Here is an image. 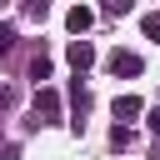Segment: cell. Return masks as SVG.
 <instances>
[{"label":"cell","mask_w":160,"mask_h":160,"mask_svg":"<svg viewBox=\"0 0 160 160\" xmlns=\"http://www.w3.org/2000/svg\"><path fill=\"white\" fill-rule=\"evenodd\" d=\"M105 70H110V75H140V70H145V60H140L135 50H110Z\"/></svg>","instance_id":"1"},{"label":"cell","mask_w":160,"mask_h":160,"mask_svg":"<svg viewBox=\"0 0 160 160\" xmlns=\"http://www.w3.org/2000/svg\"><path fill=\"white\" fill-rule=\"evenodd\" d=\"M35 115H40V120H60V90L40 85V90H35Z\"/></svg>","instance_id":"2"},{"label":"cell","mask_w":160,"mask_h":160,"mask_svg":"<svg viewBox=\"0 0 160 160\" xmlns=\"http://www.w3.org/2000/svg\"><path fill=\"white\" fill-rule=\"evenodd\" d=\"M65 55H70V65H75V70H90V65H95V45H90V40H70V50H65Z\"/></svg>","instance_id":"3"},{"label":"cell","mask_w":160,"mask_h":160,"mask_svg":"<svg viewBox=\"0 0 160 160\" xmlns=\"http://www.w3.org/2000/svg\"><path fill=\"white\" fill-rule=\"evenodd\" d=\"M65 25H70L75 35H85V30L95 25V10H90V5H75V10H65Z\"/></svg>","instance_id":"4"},{"label":"cell","mask_w":160,"mask_h":160,"mask_svg":"<svg viewBox=\"0 0 160 160\" xmlns=\"http://www.w3.org/2000/svg\"><path fill=\"white\" fill-rule=\"evenodd\" d=\"M140 110H145V105H140V95H120V100H115V120H135Z\"/></svg>","instance_id":"5"},{"label":"cell","mask_w":160,"mask_h":160,"mask_svg":"<svg viewBox=\"0 0 160 160\" xmlns=\"http://www.w3.org/2000/svg\"><path fill=\"white\" fill-rule=\"evenodd\" d=\"M140 25H145V40H160V10H150Z\"/></svg>","instance_id":"6"},{"label":"cell","mask_w":160,"mask_h":160,"mask_svg":"<svg viewBox=\"0 0 160 160\" xmlns=\"http://www.w3.org/2000/svg\"><path fill=\"white\" fill-rule=\"evenodd\" d=\"M30 75H35V80H50V60L35 55V60H30Z\"/></svg>","instance_id":"7"},{"label":"cell","mask_w":160,"mask_h":160,"mask_svg":"<svg viewBox=\"0 0 160 160\" xmlns=\"http://www.w3.org/2000/svg\"><path fill=\"white\" fill-rule=\"evenodd\" d=\"M10 45H15V25H0V55H10Z\"/></svg>","instance_id":"8"},{"label":"cell","mask_w":160,"mask_h":160,"mask_svg":"<svg viewBox=\"0 0 160 160\" xmlns=\"http://www.w3.org/2000/svg\"><path fill=\"white\" fill-rule=\"evenodd\" d=\"M150 130H155V135H160V105H155V110H150Z\"/></svg>","instance_id":"9"},{"label":"cell","mask_w":160,"mask_h":160,"mask_svg":"<svg viewBox=\"0 0 160 160\" xmlns=\"http://www.w3.org/2000/svg\"><path fill=\"white\" fill-rule=\"evenodd\" d=\"M0 100H5V90H0Z\"/></svg>","instance_id":"10"}]
</instances>
